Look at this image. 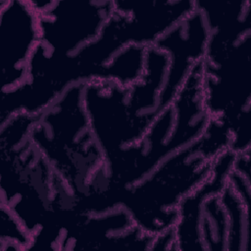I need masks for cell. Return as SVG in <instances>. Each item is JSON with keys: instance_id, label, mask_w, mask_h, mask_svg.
I'll use <instances>...</instances> for the list:
<instances>
[{"instance_id": "6da1fadb", "label": "cell", "mask_w": 251, "mask_h": 251, "mask_svg": "<svg viewBox=\"0 0 251 251\" xmlns=\"http://www.w3.org/2000/svg\"><path fill=\"white\" fill-rule=\"evenodd\" d=\"M230 138L226 121L212 118L195 141L126 188L121 206L138 227L152 236L174 227L179 202L208 177L214 160L229 149Z\"/></svg>"}, {"instance_id": "7a4b0ae2", "label": "cell", "mask_w": 251, "mask_h": 251, "mask_svg": "<svg viewBox=\"0 0 251 251\" xmlns=\"http://www.w3.org/2000/svg\"><path fill=\"white\" fill-rule=\"evenodd\" d=\"M84 83L64 91L35 119L31 143L53 173L81 200L94 179L106 170L104 156L85 113Z\"/></svg>"}, {"instance_id": "3957f363", "label": "cell", "mask_w": 251, "mask_h": 251, "mask_svg": "<svg viewBox=\"0 0 251 251\" xmlns=\"http://www.w3.org/2000/svg\"><path fill=\"white\" fill-rule=\"evenodd\" d=\"M210 121L191 107L171 103L137 142L106 164L110 180L123 189L136 184L167 157L195 141Z\"/></svg>"}, {"instance_id": "277c9868", "label": "cell", "mask_w": 251, "mask_h": 251, "mask_svg": "<svg viewBox=\"0 0 251 251\" xmlns=\"http://www.w3.org/2000/svg\"><path fill=\"white\" fill-rule=\"evenodd\" d=\"M37 14L39 40L35 49L66 57L101 33L114 12L113 0H30Z\"/></svg>"}, {"instance_id": "5b68a950", "label": "cell", "mask_w": 251, "mask_h": 251, "mask_svg": "<svg viewBox=\"0 0 251 251\" xmlns=\"http://www.w3.org/2000/svg\"><path fill=\"white\" fill-rule=\"evenodd\" d=\"M204 65V97L212 118H222L233 132L251 126V34L217 65Z\"/></svg>"}, {"instance_id": "8992f818", "label": "cell", "mask_w": 251, "mask_h": 251, "mask_svg": "<svg viewBox=\"0 0 251 251\" xmlns=\"http://www.w3.org/2000/svg\"><path fill=\"white\" fill-rule=\"evenodd\" d=\"M39 40L37 14L30 0L0 1V94L20 87Z\"/></svg>"}, {"instance_id": "52a82bcc", "label": "cell", "mask_w": 251, "mask_h": 251, "mask_svg": "<svg viewBox=\"0 0 251 251\" xmlns=\"http://www.w3.org/2000/svg\"><path fill=\"white\" fill-rule=\"evenodd\" d=\"M126 90L108 80H92L83 86L85 113L105 165L123 149L133 144L126 109Z\"/></svg>"}, {"instance_id": "ba28073f", "label": "cell", "mask_w": 251, "mask_h": 251, "mask_svg": "<svg viewBox=\"0 0 251 251\" xmlns=\"http://www.w3.org/2000/svg\"><path fill=\"white\" fill-rule=\"evenodd\" d=\"M209 28L202 13L195 7L154 44L169 56L167 83L162 95L164 109L175 99L195 65L206 58Z\"/></svg>"}, {"instance_id": "9c48e42d", "label": "cell", "mask_w": 251, "mask_h": 251, "mask_svg": "<svg viewBox=\"0 0 251 251\" xmlns=\"http://www.w3.org/2000/svg\"><path fill=\"white\" fill-rule=\"evenodd\" d=\"M169 56L156 46L146 48L141 76L126 90V109L133 144L164 110L162 95L167 83Z\"/></svg>"}, {"instance_id": "30bf717a", "label": "cell", "mask_w": 251, "mask_h": 251, "mask_svg": "<svg viewBox=\"0 0 251 251\" xmlns=\"http://www.w3.org/2000/svg\"><path fill=\"white\" fill-rule=\"evenodd\" d=\"M210 36L204 63L217 66L245 36L251 34L249 0H194Z\"/></svg>"}, {"instance_id": "8fae6325", "label": "cell", "mask_w": 251, "mask_h": 251, "mask_svg": "<svg viewBox=\"0 0 251 251\" xmlns=\"http://www.w3.org/2000/svg\"><path fill=\"white\" fill-rule=\"evenodd\" d=\"M114 10L127 17L132 44L153 46L178 22L195 10L194 0H113Z\"/></svg>"}, {"instance_id": "7c38bea8", "label": "cell", "mask_w": 251, "mask_h": 251, "mask_svg": "<svg viewBox=\"0 0 251 251\" xmlns=\"http://www.w3.org/2000/svg\"><path fill=\"white\" fill-rule=\"evenodd\" d=\"M228 220L227 251H248L250 246V206L245 205L227 183L220 195Z\"/></svg>"}, {"instance_id": "4fadbf2b", "label": "cell", "mask_w": 251, "mask_h": 251, "mask_svg": "<svg viewBox=\"0 0 251 251\" xmlns=\"http://www.w3.org/2000/svg\"><path fill=\"white\" fill-rule=\"evenodd\" d=\"M146 48L129 44L122 49L106 66L103 80L112 81L127 88L142 75Z\"/></svg>"}, {"instance_id": "5bb4252c", "label": "cell", "mask_w": 251, "mask_h": 251, "mask_svg": "<svg viewBox=\"0 0 251 251\" xmlns=\"http://www.w3.org/2000/svg\"><path fill=\"white\" fill-rule=\"evenodd\" d=\"M1 210V251H26L31 249L32 235L21 221L5 205L0 204Z\"/></svg>"}, {"instance_id": "9a60e30c", "label": "cell", "mask_w": 251, "mask_h": 251, "mask_svg": "<svg viewBox=\"0 0 251 251\" xmlns=\"http://www.w3.org/2000/svg\"><path fill=\"white\" fill-rule=\"evenodd\" d=\"M150 250H162V251L177 250L176 238L174 227H171L153 236Z\"/></svg>"}]
</instances>
